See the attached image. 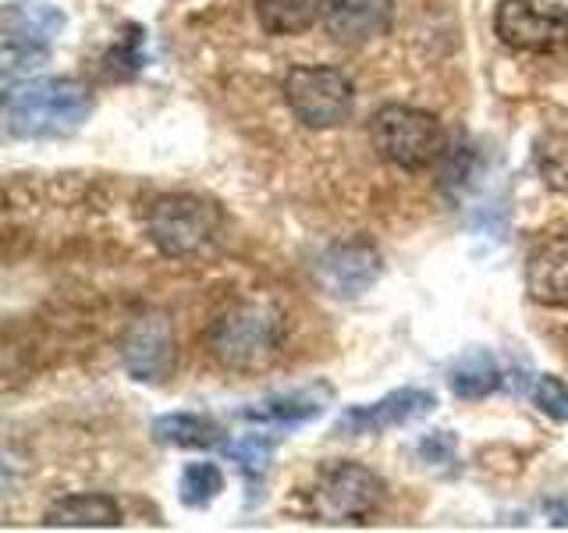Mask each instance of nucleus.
Returning <instances> with one entry per match:
<instances>
[{
    "instance_id": "nucleus-4",
    "label": "nucleus",
    "mask_w": 568,
    "mask_h": 533,
    "mask_svg": "<svg viewBox=\"0 0 568 533\" xmlns=\"http://www.w3.org/2000/svg\"><path fill=\"white\" fill-rule=\"evenodd\" d=\"M64 29V14L40 0L8 4L0 14V36H4V93L18 79H29L50 58L53 40Z\"/></svg>"
},
{
    "instance_id": "nucleus-18",
    "label": "nucleus",
    "mask_w": 568,
    "mask_h": 533,
    "mask_svg": "<svg viewBox=\"0 0 568 533\" xmlns=\"http://www.w3.org/2000/svg\"><path fill=\"white\" fill-rule=\"evenodd\" d=\"M448 384L458 399H484V395H494L497 384H501V370H497L490 352L476 349L469 355H462V360L452 366Z\"/></svg>"
},
{
    "instance_id": "nucleus-20",
    "label": "nucleus",
    "mask_w": 568,
    "mask_h": 533,
    "mask_svg": "<svg viewBox=\"0 0 568 533\" xmlns=\"http://www.w3.org/2000/svg\"><path fill=\"white\" fill-rule=\"evenodd\" d=\"M224 452L245 473V480H263V473L271 470V459H274V441L253 434V438L231 441Z\"/></svg>"
},
{
    "instance_id": "nucleus-12",
    "label": "nucleus",
    "mask_w": 568,
    "mask_h": 533,
    "mask_svg": "<svg viewBox=\"0 0 568 533\" xmlns=\"http://www.w3.org/2000/svg\"><path fill=\"white\" fill-rule=\"evenodd\" d=\"M316 274L331 295H359L381 278V257L373 245H334L331 253L316 263Z\"/></svg>"
},
{
    "instance_id": "nucleus-21",
    "label": "nucleus",
    "mask_w": 568,
    "mask_h": 533,
    "mask_svg": "<svg viewBox=\"0 0 568 533\" xmlns=\"http://www.w3.org/2000/svg\"><path fill=\"white\" fill-rule=\"evenodd\" d=\"M532 402H537L540 413H547L550 420L568 423V384L561 378L544 373V378L537 381V388H532Z\"/></svg>"
},
{
    "instance_id": "nucleus-9",
    "label": "nucleus",
    "mask_w": 568,
    "mask_h": 533,
    "mask_svg": "<svg viewBox=\"0 0 568 533\" xmlns=\"http://www.w3.org/2000/svg\"><path fill=\"white\" fill-rule=\"evenodd\" d=\"M437 409V395L426 388H398L390 395L369 402V405H352L337 416V434L348 438H363V434H384L395 431V426L413 423L426 413Z\"/></svg>"
},
{
    "instance_id": "nucleus-17",
    "label": "nucleus",
    "mask_w": 568,
    "mask_h": 533,
    "mask_svg": "<svg viewBox=\"0 0 568 533\" xmlns=\"http://www.w3.org/2000/svg\"><path fill=\"white\" fill-rule=\"evenodd\" d=\"M260 26L271 36H298L324 18V0H253Z\"/></svg>"
},
{
    "instance_id": "nucleus-15",
    "label": "nucleus",
    "mask_w": 568,
    "mask_h": 533,
    "mask_svg": "<svg viewBox=\"0 0 568 533\" xmlns=\"http://www.w3.org/2000/svg\"><path fill=\"white\" fill-rule=\"evenodd\" d=\"M47 526H118L121 509L111 494H68L43 512Z\"/></svg>"
},
{
    "instance_id": "nucleus-22",
    "label": "nucleus",
    "mask_w": 568,
    "mask_h": 533,
    "mask_svg": "<svg viewBox=\"0 0 568 533\" xmlns=\"http://www.w3.org/2000/svg\"><path fill=\"white\" fill-rule=\"evenodd\" d=\"M419 452H423V459H452L455 455V441L448 438V434H434V438H426L423 444H419Z\"/></svg>"
},
{
    "instance_id": "nucleus-14",
    "label": "nucleus",
    "mask_w": 568,
    "mask_h": 533,
    "mask_svg": "<svg viewBox=\"0 0 568 533\" xmlns=\"http://www.w3.org/2000/svg\"><path fill=\"white\" fill-rule=\"evenodd\" d=\"M331 399V391L320 384V388H298V391H284V395H271L263 402H253L242 409V420L248 423H266V426H295V423H306L316 420L324 413V405Z\"/></svg>"
},
{
    "instance_id": "nucleus-1",
    "label": "nucleus",
    "mask_w": 568,
    "mask_h": 533,
    "mask_svg": "<svg viewBox=\"0 0 568 533\" xmlns=\"http://www.w3.org/2000/svg\"><path fill=\"white\" fill-rule=\"evenodd\" d=\"M93 114V89L79 79H40L4 93V124L14 139H64Z\"/></svg>"
},
{
    "instance_id": "nucleus-19",
    "label": "nucleus",
    "mask_w": 568,
    "mask_h": 533,
    "mask_svg": "<svg viewBox=\"0 0 568 533\" xmlns=\"http://www.w3.org/2000/svg\"><path fill=\"white\" fill-rule=\"evenodd\" d=\"M221 491H224V473L217 462H192V466L182 470V480H178V497L189 509H206Z\"/></svg>"
},
{
    "instance_id": "nucleus-11",
    "label": "nucleus",
    "mask_w": 568,
    "mask_h": 533,
    "mask_svg": "<svg viewBox=\"0 0 568 533\" xmlns=\"http://www.w3.org/2000/svg\"><path fill=\"white\" fill-rule=\"evenodd\" d=\"M395 22V0H331L324 11L327 36L342 47H366L387 36Z\"/></svg>"
},
{
    "instance_id": "nucleus-16",
    "label": "nucleus",
    "mask_w": 568,
    "mask_h": 533,
    "mask_svg": "<svg viewBox=\"0 0 568 533\" xmlns=\"http://www.w3.org/2000/svg\"><path fill=\"white\" fill-rule=\"evenodd\" d=\"M153 441L168 449H213L224 441V426L200 413H168L153 423Z\"/></svg>"
},
{
    "instance_id": "nucleus-5",
    "label": "nucleus",
    "mask_w": 568,
    "mask_h": 533,
    "mask_svg": "<svg viewBox=\"0 0 568 533\" xmlns=\"http://www.w3.org/2000/svg\"><path fill=\"white\" fill-rule=\"evenodd\" d=\"M146 231L164 257H195L217 242L221 210L200 195H160L146 210Z\"/></svg>"
},
{
    "instance_id": "nucleus-8",
    "label": "nucleus",
    "mask_w": 568,
    "mask_h": 533,
    "mask_svg": "<svg viewBox=\"0 0 568 533\" xmlns=\"http://www.w3.org/2000/svg\"><path fill=\"white\" fill-rule=\"evenodd\" d=\"M494 32L511 50L550 53L568 47V14L544 0H501L494 14Z\"/></svg>"
},
{
    "instance_id": "nucleus-3",
    "label": "nucleus",
    "mask_w": 568,
    "mask_h": 533,
    "mask_svg": "<svg viewBox=\"0 0 568 533\" xmlns=\"http://www.w3.org/2000/svg\"><path fill=\"white\" fill-rule=\"evenodd\" d=\"M369 142L387 164L405 171L430 168L448 150V135H444L440 121L419 111V107H402V103H387L373 114Z\"/></svg>"
},
{
    "instance_id": "nucleus-10",
    "label": "nucleus",
    "mask_w": 568,
    "mask_h": 533,
    "mask_svg": "<svg viewBox=\"0 0 568 533\" xmlns=\"http://www.w3.org/2000/svg\"><path fill=\"white\" fill-rule=\"evenodd\" d=\"M121 363L135 381H146V384L168 381L174 370V334L168 328V320L156 313L135 320L132 331L124 334Z\"/></svg>"
},
{
    "instance_id": "nucleus-2",
    "label": "nucleus",
    "mask_w": 568,
    "mask_h": 533,
    "mask_svg": "<svg viewBox=\"0 0 568 533\" xmlns=\"http://www.w3.org/2000/svg\"><path fill=\"white\" fill-rule=\"evenodd\" d=\"M206 345L224 370H266L284 349V313L271 299H242L213 320Z\"/></svg>"
},
{
    "instance_id": "nucleus-13",
    "label": "nucleus",
    "mask_w": 568,
    "mask_h": 533,
    "mask_svg": "<svg viewBox=\"0 0 568 533\" xmlns=\"http://www.w3.org/2000/svg\"><path fill=\"white\" fill-rule=\"evenodd\" d=\"M529 295L547 306H568V235H550L532 245L526 260Z\"/></svg>"
},
{
    "instance_id": "nucleus-6",
    "label": "nucleus",
    "mask_w": 568,
    "mask_h": 533,
    "mask_svg": "<svg viewBox=\"0 0 568 533\" xmlns=\"http://www.w3.org/2000/svg\"><path fill=\"white\" fill-rule=\"evenodd\" d=\"M284 103L306 129H337L355 107V89L342 68L295 64L284 76Z\"/></svg>"
},
{
    "instance_id": "nucleus-7",
    "label": "nucleus",
    "mask_w": 568,
    "mask_h": 533,
    "mask_svg": "<svg viewBox=\"0 0 568 533\" xmlns=\"http://www.w3.org/2000/svg\"><path fill=\"white\" fill-rule=\"evenodd\" d=\"M384 480L359 462H331L313 487V509L327 523H366L384 505Z\"/></svg>"
}]
</instances>
